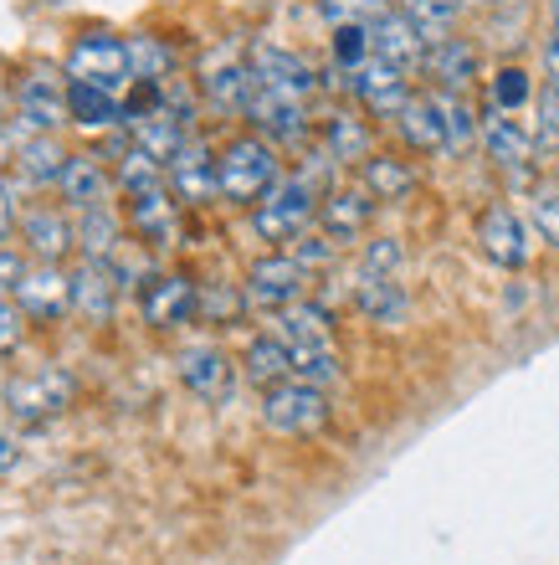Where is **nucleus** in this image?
<instances>
[{"label": "nucleus", "instance_id": "obj_1", "mask_svg": "<svg viewBox=\"0 0 559 565\" xmlns=\"http://www.w3.org/2000/svg\"><path fill=\"white\" fill-rule=\"evenodd\" d=\"M216 180H222V201H232V206H257L282 180L278 145L262 135L232 139V145L216 154Z\"/></svg>", "mask_w": 559, "mask_h": 565}, {"label": "nucleus", "instance_id": "obj_2", "mask_svg": "<svg viewBox=\"0 0 559 565\" xmlns=\"http://www.w3.org/2000/svg\"><path fill=\"white\" fill-rule=\"evenodd\" d=\"M319 222V201H313L309 175H282L272 191L251 206V232L262 242H298Z\"/></svg>", "mask_w": 559, "mask_h": 565}, {"label": "nucleus", "instance_id": "obj_3", "mask_svg": "<svg viewBox=\"0 0 559 565\" xmlns=\"http://www.w3.org/2000/svg\"><path fill=\"white\" fill-rule=\"evenodd\" d=\"M303 288H309V268L298 263L293 253H267L257 257L241 278V298H247L251 309H267V313H282L303 303Z\"/></svg>", "mask_w": 559, "mask_h": 565}, {"label": "nucleus", "instance_id": "obj_4", "mask_svg": "<svg viewBox=\"0 0 559 565\" xmlns=\"http://www.w3.org/2000/svg\"><path fill=\"white\" fill-rule=\"evenodd\" d=\"M262 422L278 437H313L329 427V396L309 381H282L262 396Z\"/></svg>", "mask_w": 559, "mask_h": 565}, {"label": "nucleus", "instance_id": "obj_5", "mask_svg": "<svg viewBox=\"0 0 559 565\" xmlns=\"http://www.w3.org/2000/svg\"><path fill=\"white\" fill-rule=\"evenodd\" d=\"M67 77L73 83H93V88H129L133 83V62H129V42H118L108 31H88L77 36V46L67 52Z\"/></svg>", "mask_w": 559, "mask_h": 565}, {"label": "nucleus", "instance_id": "obj_6", "mask_svg": "<svg viewBox=\"0 0 559 565\" xmlns=\"http://www.w3.org/2000/svg\"><path fill=\"white\" fill-rule=\"evenodd\" d=\"M251 83L267 93H278V98H288V104H309L313 88H319V77H313V67L298 52H288V46H251Z\"/></svg>", "mask_w": 559, "mask_h": 565}, {"label": "nucleus", "instance_id": "obj_7", "mask_svg": "<svg viewBox=\"0 0 559 565\" xmlns=\"http://www.w3.org/2000/svg\"><path fill=\"white\" fill-rule=\"evenodd\" d=\"M350 93L359 98L365 114H375V119H396L400 108L411 104V83H406V73H400L396 62L375 57V52L350 73Z\"/></svg>", "mask_w": 559, "mask_h": 565}, {"label": "nucleus", "instance_id": "obj_8", "mask_svg": "<svg viewBox=\"0 0 559 565\" xmlns=\"http://www.w3.org/2000/svg\"><path fill=\"white\" fill-rule=\"evenodd\" d=\"M6 406H11V417H21V422L57 417L62 406H73V375L57 371V365L15 375L11 386H6Z\"/></svg>", "mask_w": 559, "mask_h": 565}, {"label": "nucleus", "instance_id": "obj_9", "mask_svg": "<svg viewBox=\"0 0 559 565\" xmlns=\"http://www.w3.org/2000/svg\"><path fill=\"white\" fill-rule=\"evenodd\" d=\"M195 309H201V294H195V282L185 273H149V282L139 288V313L154 329L191 324Z\"/></svg>", "mask_w": 559, "mask_h": 565}, {"label": "nucleus", "instance_id": "obj_10", "mask_svg": "<svg viewBox=\"0 0 559 565\" xmlns=\"http://www.w3.org/2000/svg\"><path fill=\"white\" fill-rule=\"evenodd\" d=\"M365 31H369V52L385 62H396L400 73L427 67V36L411 26V15L400 11V6H385L375 21H365Z\"/></svg>", "mask_w": 559, "mask_h": 565}, {"label": "nucleus", "instance_id": "obj_11", "mask_svg": "<svg viewBox=\"0 0 559 565\" xmlns=\"http://www.w3.org/2000/svg\"><path fill=\"white\" fill-rule=\"evenodd\" d=\"M477 242H483V257L498 263V268H524V263H529V232L518 222V211L503 206V201L483 206V216H477Z\"/></svg>", "mask_w": 559, "mask_h": 565}, {"label": "nucleus", "instance_id": "obj_12", "mask_svg": "<svg viewBox=\"0 0 559 565\" xmlns=\"http://www.w3.org/2000/svg\"><path fill=\"white\" fill-rule=\"evenodd\" d=\"M241 114H247V119L257 124V135L272 139V145H303V139H309V114H303V104H288L278 93L257 88V83H251Z\"/></svg>", "mask_w": 559, "mask_h": 565}, {"label": "nucleus", "instance_id": "obj_13", "mask_svg": "<svg viewBox=\"0 0 559 565\" xmlns=\"http://www.w3.org/2000/svg\"><path fill=\"white\" fill-rule=\"evenodd\" d=\"M15 108H21V119L46 135V129H57L67 119V83H62L52 67H36V73L21 77V88H15Z\"/></svg>", "mask_w": 559, "mask_h": 565}, {"label": "nucleus", "instance_id": "obj_14", "mask_svg": "<svg viewBox=\"0 0 559 565\" xmlns=\"http://www.w3.org/2000/svg\"><path fill=\"white\" fill-rule=\"evenodd\" d=\"M170 191L191 206H206L222 195V180H216V154H211L201 139H185L175 160H170Z\"/></svg>", "mask_w": 559, "mask_h": 565}, {"label": "nucleus", "instance_id": "obj_15", "mask_svg": "<svg viewBox=\"0 0 559 565\" xmlns=\"http://www.w3.org/2000/svg\"><path fill=\"white\" fill-rule=\"evenodd\" d=\"M477 145L487 149V160L498 164V170H529V160H534V135L514 114H503V108H487L483 114Z\"/></svg>", "mask_w": 559, "mask_h": 565}, {"label": "nucleus", "instance_id": "obj_16", "mask_svg": "<svg viewBox=\"0 0 559 565\" xmlns=\"http://www.w3.org/2000/svg\"><path fill=\"white\" fill-rule=\"evenodd\" d=\"M180 381H185L191 396H201V402H222L236 381V365L222 344H191V350L180 355Z\"/></svg>", "mask_w": 559, "mask_h": 565}, {"label": "nucleus", "instance_id": "obj_17", "mask_svg": "<svg viewBox=\"0 0 559 565\" xmlns=\"http://www.w3.org/2000/svg\"><path fill=\"white\" fill-rule=\"evenodd\" d=\"M369 216H375V195L365 185H344V191H329L319 201V226H324V237L334 242H354L365 237Z\"/></svg>", "mask_w": 559, "mask_h": 565}, {"label": "nucleus", "instance_id": "obj_18", "mask_svg": "<svg viewBox=\"0 0 559 565\" xmlns=\"http://www.w3.org/2000/svg\"><path fill=\"white\" fill-rule=\"evenodd\" d=\"M354 309L365 313L369 324H406V313H411V298L400 288L396 278H385V273H354Z\"/></svg>", "mask_w": 559, "mask_h": 565}, {"label": "nucleus", "instance_id": "obj_19", "mask_svg": "<svg viewBox=\"0 0 559 565\" xmlns=\"http://www.w3.org/2000/svg\"><path fill=\"white\" fill-rule=\"evenodd\" d=\"M67 282H73V313H83L88 324H108L114 319V303H118L114 263H83Z\"/></svg>", "mask_w": 559, "mask_h": 565}, {"label": "nucleus", "instance_id": "obj_20", "mask_svg": "<svg viewBox=\"0 0 559 565\" xmlns=\"http://www.w3.org/2000/svg\"><path fill=\"white\" fill-rule=\"evenodd\" d=\"M129 232L149 247H170L180 237V216H175V201L170 191H144V195H129Z\"/></svg>", "mask_w": 559, "mask_h": 565}, {"label": "nucleus", "instance_id": "obj_21", "mask_svg": "<svg viewBox=\"0 0 559 565\" xmlns=\"http://www.w3.org/2000/svg\"><path fill=\"white\" fill-rule=\"evenodd\" d=\"M15 303H21L31 319H57V313L73 309V282L62 278L52 263H46V268H26V278L15 282Z\"/></svg>", "mask_w": 559, "mask_h": 565}, {"label": "nucleus", "instance_id": "obj_22", "mask_svg": "<svg viewBox=\"0 0 559 565\" xmlns=\"http://www.w3.org/2000/svg\"><path fill=\"white\" fill-rule=\"evenodd\" d=\"M427 73L442 83V93H467V83L477 77V46L452 31L437 46H427Z\"/></svg>", "mask_w": 559, "mask_h": 565}, {"label": "nucleus", "instance_id": "obj_23", "mask_svg": "<svg viewBox=\"0 0 559 565\" xmlns=\"http://www.w3.org/2000/svg\"><path fill=\"white\" fill-rule=\"evenodd\" d=\"M396 129L416 154H447V129H442V114H437L431 93H421V98L411 93V104L396 114Z\"/></svg>", "mask_w": 559, "mask_h": 565}, {"label": "nucleus", "instance_id": "obj_24", "mask_svg": "<svg viewBox=\"0 0 559 565\" xmlns=\"http://www.w3.org/2000/svg\"><path fill=\"white\" fill-rule=\"evenodd\" d=\"M241 375H247L251 386H282V381H293V350L278 340V334H257L247 344V355H241Z\"/></svg>", "mask_w": 559, "mask_h": 565}, {"label": "nucleus", "instance_id": "obj_25", "mask_svg": "<svg viewBox=\"0 0 559 565\" xmlns=\"http://www.w3.org/2000/svg\"><path fill=\"white\" fill-rule=\"evenodd\" d=\"M21 237H26V247L42 263H57L67 247H73V226H67V216L62 211H52V206H31V211H21Z\"/></svg>", "mask_w": 559, "mask_h": 565}, {"label": "nucleus", "instance_id": "obj_26", "mask_svg": "<svg viewBox=\"0 0 559 565\" xmlns=\"http://www.w3.org/2000/svg\"><path fill=\"white\" fill-rule=\"evenodd\" d=\"M57 185H62V195L83 211L108 206V170H104V160H93V154H67Z\"/></svg>", "mask_w": 559, "mask_h": 565}, {"label": "nucleus", "instance_id": "obj_27", "mask_svg": "<svg viewBox=\"0 0 559 565\" xmlns=\"http://www.w3.org/2000/svg\"><path fill=\"white\" fill-rule=\"evenodd\" d=\"M324 149L334 164H365L375 154V135L359 114H334L324 119Z\"/></svg>", "mask_w": 559, "mask_h": 565}, {"label": "nucleus", "instance_id": "obj_28", "mask_svg": "<svg viewBox=\"0 0 559 565\" xmlns=\"http://www.w3.org/2000/svg\"><path fill=\"white\" fill-rule=\"evenodd\" d=\"M67 119H73L77 129H108L114 119H123V104H118V93L67 77Z\"/></svg>", "mask_w": 559, "mask_h": 565}, {"label": "nucleus", "instance_id": "obj_29", "mask_svg": "<svg viewBox=\"0 0 559 565\" xmlns=\"http://www.w3.org/2000/svg\"><path fill=\"white\" fill-rule=\"evenodd\" d=\"M359 175H365V191L375 201H406L416 191V170L406 160H396V154H369L359 164Z\"/></svg>", "mask_w": 559, "mask_h": 565}, {"label": "nucleus", "instance_id": "obj_30", "mask_svg": "<svg viewBox=\"0 0 559 565\" xmlns=\"http://www.w3.org/2000/svg\"><path fill=\"white\" fill-rule=\"evenodd\" d=\"M437 98V114H442V129H447V154H467L472 145H477V129H483V119L472 114L467 93H431Z\"/></svg>", "mask_w": 559, "mask_h": 565}, {"label": "nucleus", "instance_id": "obj_31", "mask_svg": "<svg viewBox=\"0 0 559 565\" xmlns=\"http://www.w3.org/2000/svg\"><path fill=\"white\" fill-rule=\"evenodd\" d=\"M77 247H83V263H114V257H118V216H114V211H108V206L83 211Z\"/></svg>", "mask_w": 559, "mask_h": 565}, {"label": "nucleus", "instance_id": "obj_32", "mask_svg": "<svg viewBox=\"0 0 559 565\" xmlns=\"http://www.w3.org/2000/svg\"><path fill=\"white\" fill-rule=\"evenodd\" d=\"M293 381H309V386H319V391L338 386V381H344V360H338L334 340L298 344V350H293Z\"/></svg>", "mask_w": 559, "mask_h": 565}, {"label": "nucleus", "instance_id": "obj_33", "mask_svg": "<svg viewBox=\"0 0 559 565\" xmlns=\"http://www.w3.org/2000/svg\"><path fill=\"white\" fill-rule=\"evenodd\" d=\"M400 11L411 15V26L427 36V46H437L442 36H452V31H456L462 0H400Z\"/></svg>", "mask_w": 559, "mask_h": 565}, {"label": "nucleus", "instance_id": "obj_34", "mask_svg": "<svg viewBox=\"0 0 559 565\" xmlns=\"http://www.w3.org/2000/svg\"><path fill=\"white\" fill-rule=\"evenodd\" d=\"M164 175H170V164H160L149 149H139L129 139V149H123V160H118V185L129 195H144V191H160Z\"/></svg>", "mask_w": 559, "mask_h": 565}, {"label": "nucleus", "instance_id": "obj_35", "mask_svg": "<svg viewBox=\"0 0 559 565\" xmlns=\"http://www.w3.org/2000/svg\"><path fill=\"white\" fill-rule=\"evenodd\" d=\"M129 62H133V83H144V88L170 83V67H175L170 46L154 42V36H129Z\"/></svg>", "mask_w": 559, "mask_h": 565}, {"label": "nucleus", "instance_id": "obj_36", "mask_svg": "<svg viewBox=\"0 0 559 565\" xmlns=\"http://www.w3.org/2000/svg\"><path fill=\"white\" fill-rule=\"evenodd\" d=\"M529 222L549 247H559V180H539L529 191Z\"/></svg>", "mask_w": 559, "mask_h": 565}, {"label": "nucleus", "instance_id": "obj_37", "mask_svg": "<svg viewBox=\"0 0 559 565\" xmlns=\"http://www.w3.org/2000/svg\"><path fill=\"white\" fill-rule=\"evenodd\" d=\"M62 164H67V154H62L52 139H31L26 149H21V170H26L31 185H46V180H62Z\"/></svg>", "mask_w": 559, "mask_h": 565}, {"label": "nucleus", "instance_id": "obj_38", "mask_svg": "<svg viewBox=\"0 0 559 565\" xmlns=\"http://www.w3.org/2000/svg\"><path fill=\"white\" fill-rule=\"evenodd\" d=\"M534 98V83L524 67H498L493 73V108H503V114H518V108Z\"/></svg>", "mask_w": 559, "mask_h": 565}, {"label": "nucleus", "instance_id": "obj_39", "mask_svg": "<svg viewBox=\"0 0 559 565\" xmlns=\"http://www.w3.org/2000/svg\"><path fill=\"white\" fill-rule=\"evenodd\" d=\"M400 263H406V247H400L396 237H375V242H365V253H359V268L385 273V278H396Z\"/></svg>", "mask_w": 559, "mask_h": 565}, {"label": "nucleus", "instance_id": "obj_40", "mask_svg": "<svg viewBox=\"0 0 559 565\" xmlns=\"http://www.w3.org/2000/svg\"><path fill=\"white\" fill-rule=\"evenodd\" d=\"M369 57V31L365 26H334V62L344 73H354Z\"/></svg>", "mask_w": 559, "mask_h": 565}, {"label": "nucleus", "instance_id": "obj_41", "mask_svg": "<svg viewBox=\"0 0 559 565\" xmlns=\"http://www.w3.org/2000/svg\"><path fill=\"white\" fill-rule=\"evenodd\" d=\"M324 11L334 26H365L385 11V0H324Z\"/></svg>", "mask_w": 559, "mask_h": 565}, {"label": "nucleus", "instance_id": "obj_42", "mask_svg": "<svg viewBox=\"0 0 559 565\" xmlns=\"http://www.w3.org/2000/svg\"><path fill=\"white\" fill-rule=\"evenodd\" d=\"M539 139L549 149H559V93L555 88L539 93Z\"/></svg>", "mask_w": 559, "mask_h": 565}, {"label": "nucleus", "instance_id": "obj_43", "mask_svg": "<svg viewBox=\"0 0 559 565\" xmlns=\"http://www.w3.org/2000/svg\"><path fill=\"white\" fill-rule=\"evenodd\" d=\"M21 278H26V263H21L15 253H0V303H6V288L15 294V282Z\"/></svg>", "mask_w": 559, "mask_h": 565}, {"label": "nucleus", "instance_id": "obj_44", "mask_svg": "<svg viewBox=\"0 0 559 565\" xmlns=\"http://www.w3.org/2000/svg\"><path fill=\"white\" fill-rule=\"evenodd\" d=\"M545 77H549V88L559 93V31H549V42H545Z\"/></svg>", "mask_w": 559, "mask_h": 565}, {"label": "nucleus", "instance_id": "obj_45", "mask_svg": "<svg viewBox=\"0 0 559 565\" xmlns=\"http://www.w3.org/2000/svg\"><path fill=\"white\" fill-rule=\"evenodd\" d=\"M15 340H21V324H15V313L6 309V303H0V355H6V350H11Z\"/></svg>", "mask_w": 559, "mask_h": 565}, {"label": "nucleus", "instance_id": "obj_46", "mask_svg": "<svg viewBox=\"0 0 559 565\" xmlns=\"http://www.w3.org/2000/svg\"><path fill=\"white\" fill-rule=\"evenodd\" d=\"M11 222H15V195L0 185V242H6V232H11Z\"/></svg>", "mask_w": 559, "mask_h": 565}, {"label": "nucleus", "instance_id": "obj_47", "mask_svg": "<svg viewBox=\"0 0 559 565\" xmlns=\"http://www.w3.org/2000/svg\"><path fill=\"white\" fill-rule=\"evenodd\" d=\"M15 462V452H11V443H6V437H0V473H6V468H11Z\"/></svg>", "mask_w": 559, "mask_h": 565}, {"label": "nucleus", "instance_id": "obj_48", "mask_svg": "<svg viewBox=\"0 0 559 565\" xmlns=\"http://www.w3.org/2000/svg\"><path fill=\"white\" fill-rule=\"evenodd\" d=\"M549 26L559 31V0H549Z\"/></svg>", "mask_w": 559, "mask_h": 565}, {"label": "nucleus", "instance_id": "obj_49", "mask_svg": "<svg viewBox=\"0 0 559 565\" xmlns=\"http://www.w3.org/2000/svg\"><path fill=\"white\" fill-rule=\"evenodd\" d=\"M6 149H11V139H6V119H0V160H6Z\"/></svg>", "mask_w": 559, "mask_h": 565}]
</instances>
